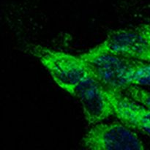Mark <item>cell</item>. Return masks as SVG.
<instances>
[{
  "label": "cell",
  "mask_w": 150,
  "mask_h": 150,
  "mask_svg": "<svg viewBox=\"0 0 150 150\" xmlns=\"http://www.w3.org/2000/svg\"><path fill=\"white\" fill-rule=\"evenodd\" d=\"M26 50L46 69L59 87L72 96L82 82L95 77L89 64L80 55L32 44Z\"/></svg>",
  "instance_id": "obj_1"
},
{
  "label": "cell",
  "mask_w": 150,
  "mask_h": 150,
  "mask_svg": "<svg viewBox=\"0 0 150 150\" xmlns=\"http://www.w3.org/2000/svg\"><path fill=\"white\" fill-rule=\"evenodd\" d=\"M81 145L86 149L98 150L145 149L138 135L121 122L94 125L83 136Z\"/></svg>",
  "instance_id": "obj_2"
},
{
  "label": "cell",
  "mask_w": 150,
  "mask_h": 150,
  "mask_svg": "<svg viewBox=\"0 0 150 150\" xmlns=\"http://www.w3.org/2000/svg\"><path fill=\"white\" fill-rule=\"evenodd\" d=\"M90 66L95 79L105 88L125 92L130 86L129 77L136 59L111 54H81Z\"/></svg>",
  "instance_id": "obj_3"
},
{
  "label": "cell",
  "mask_w": 150,
  "mask_h": 150,
  "mask_svg": "<svg viewBox=\"0 0 150 150\" xmlns=\"http://www.w3.org/2000/svg\"><path fill=\"white\" fill-rule=\"evenodd\" d=\"M86 52L111 54L150 62V49L136 29H120L111 32L105 40Z\"/></svg>",
  "instance_id": "obj_4"
},
{
  "label": "cell",
  "mask_w": 150,
  "mask_h": 150,
  "mask_svg": "<svg viewBox=\"0 0 150 150\" xmlns=\"http://www.w3.org/2000/svg\"><path fill=\"white\" fill-rule=\"evenodd\" d=\"M73 97L81 104L83 116L89 125H94L114 116V108L106 89L95 77L78 86Z\"/></svg>",
  "instance_id": "obj_5"
},
{
  "label": "cell",
  "mask_w": 150,
  "mask_h": 150,
  "mask_svg": "<svg viewBox=\"0 0 150 150\" xmlns=\"http://www.w3.org/2000/svg\"><path fill=\"white\" fill-rule=\"evenodd\" d=\"M114 108V116L132 130L150 136V109L125 93L107 89Z\"/></svg>",
  "instance_id": "obj_6"
},
{
  "label": "cell",
  "mask_w": 150,
  "mask_h": 150,
  "mask_svg": "<svg viewBox=\"0 0 150 150\" xmlns=\"http://www.w3.org/2000/svg\"><path fill=\"white\" fill-rule=\"evenodd\" d=\"M130 86H150V62L137 60L129 77Z\"/></svg>",
  "instance_id": "obj_7"
},
{
  "label": "cell",
  "mask_w": 150,
  "mask_h": 150,
  "mask_svg": "<svg viewBox=\"0 0 150 150\" xmlns=\"http://www.w3.org/2000/svg\"><path fill=\"white\" fill-rule=\"evenodd\" d=\"M124 93L139 103L145 105L150 109V92L141 86H130Z\"/></svg>",
  "instance_id": "obj_8"
},
{
  "label": "cell",
  "mask_w": 150,
  "mask_h": 150,
  "mask_svg": "<svg viewBox=\"0 0 150 150\" xmlns=\"http://www.w3.org/2000/svg\"><path fill=\"white\" fill-rule=\"evenodd\" d=\"M150 49V23H142L136 27Z\"/></svg>",
  "instance_id": "obj_9"
},
{
  "label": "cell",
  "mask_w": 150,
  "mask_h": 150,
  "mask_svg": "<svg viewBox=\"0 0 150 150\" xmlns=\"http://www.w3.org/2000/svg\"><path fill=\"white\" fill-rule=\"evenodd\" d=\"M149 23H150V20H149Z\"/></svg>",
  "instance_id": "obj_10"
}]
</instances>
